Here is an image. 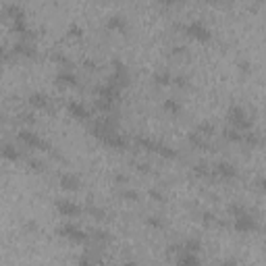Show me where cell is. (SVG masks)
I'll return each mask as SVG.
<instances>
[{"label": "cell", "mask_w": 266, "mask_h": 266, "mask_svg": "<svg viewBox=\"0 0 266 266\" xmlns=\"http://www.w3.org/2000/svg\"><path fill=\"white\" fill-rule=\"evenodd\" d=\"M135 144L142 150H146V152H154V154H158V156H162V158H169V160H175L179 156V152L173 146L164 144V142H158V139H154V137L139 135V137H135Z\"/></svg>", "instance_id": "6da1fadb"}, {"label": "cell", "mask_w": 266, "mask_h": 266, "mask_svg": "<svg viewBox=\"0 0 266 266\" xmlns=\"http://www.w3.org/2000/svg\"><path fill=\"white\" fill-rule=\"evenodd\" d=\"M227 119L231 123V127L235 129H239V131H247L251 129V117L247 115V110L243 106H231L229 108V113H227Z\"/></svg>", "instance_id": "7a4b0ae2"}, {"label": "cell", "mask_w": 266, "mask_h": 266, "mask_svg": "<svg viewBox=\"0 0 266 266\" xmlns=\"http://www.w3.org/2000/svg\"><path fill=\"white\" fill-rule=\"evenodd\" d=\"M17 137H19V142L25 146V148H30V150H52L50 148V144L48 142H44V139L40 137V133H36L34 129H21L19 133H17Z\"/></svg>", "instance_id": "3957f363"}, {"label": "cell", "mask_w": 266, "mask_h": 266, "mask_svg": "<svg viewBox=\"0 0 266 266\" xmlns=\"http://www.w3.org/2000/svg\"><path fill=\"white\" fill-rule=\"evenodd\" d=\"M59 235L69 241H73V243H88L90 241V233H86L81 227L73 225V222H67V225L59 227Z\"/></svg>", "instance_id": "277c9868"}, {"label": "cell", "mask_w": 266, "mask_h": 266, "mask_svg": "<svg viewBox=\"0 0 266 266\" xmlns=\"http://www.w3.org/2000/svg\"><path fill=\"white\" fill-rule=\"evenodd\" d=\"M183 32L193 38V40H198V42H210L212 40V32L208 30V25L202 23V21H191L187 25H183Z\"/></svg>", "instance_id": "5b68a950"}, {"label": "cell", "mask_w": 266, "mask_h": 266, "mask_svg": "<svg viewBox=\"0 0 266 266\" xmlns=\"http://www.w3.org/2000/svg\"><path fill=\"white\" fill-rule=\"evenodd\" d=\"M233 229L237 233H254L258 231V220L254 214H249V210L239 216H233Z\"/></svg>", "instance_id": "8992f818"}, {"label": "cell", "mask_w": 266, "mask_h": 266, "mask_svg": "<svg viewBox=\"0 0 266 266\" xmlns=\"http://www.w3.org/2000/svg\"><path fill=\"white\" fill-rule=\"evenodd\" d=\"M171 249L175 251V262L181 264V266H198L200 264V254H195V251H189V249H183L179 245H171Z\"/></svg>", "instance_id": "52a82bcc"}, {"label": "cell", "mask_w": 266, "mask_h": 266, "mask_svg": "<svg viewBox=\"0 0 266 266\" xmlns=\"http://www.w3.org/2000/svg\"><path fill=\"white\" fill-rule=\"evenodd\" d=\"M113 67H115V69H113V75L108 77V81L115 83V86H119L121 90L127 88V86H129V69L125 67L121 61H115Z\"/></svg>", "instance_id": "ba28073f"}, {"label": "cell", "mask_w": 266, "mask_h": 266, "mask_svg": "<svg viewBox=\"0 0 266 266\" xmlns=\"http://www.w3.org/2000/svg\"><path fill=\"white\" fill-rule=\"evenodd\" d=\"M121 92L123 90L119 86H115V83H110V81L100 83V86L94 88L96 98H106V100H113V102H119L121 100Z\"/></svg>", "instance_id": "9c48e42d"}, {"label": "cell", "mask_w": 266, "mask_h": 266, "mask_svg": "<svg viewBox=\"0 0 266 266\" xmlns=\"http://www.w3.org/2000/svg\"><path fill=\"white\" fill-rule=\"evenodd\" d=\"M57 210H59V214L61 216H67V218H77L81 212H83V208L79 204H75L73 200H57Z\"/></svg>", "instance_id": "30bf717a"}, {"label": "cell", "mask_w": 266, "mask_h": 266, "mask_svg": "<svg viewBox=\"0 0 266 266\" xmlns=\"http://www.w3.org/2000/svg\"><path fill=\"white\" fill-rule=\"evenodd\" d=\"M212 171H214V177L222 179V181H231L237 177V166L233 162H227V160H220L212 166Z\"/></svg>", "instance_id": "8fae6325"}, {"label": "cell", "mask_w": 266, "mask_h": 266, "mask_svg": "<svg viewBox=\"0 0 266 266\" xmlns=\"http://www.w3.org/2000/svg\"><path fill=\"white\" fill-rule=\"evenodd\" d=\"M54 81H57V86L61 88H77L79 86V77L71 71V69H61V71L57 73V77H54Z\"/></svg>", "instance_id": "7c38bea8"}, {"label": "cell", "mask_w": 266, "mask_h": 266, "mask_svg": "<svg viewBox=\"0 0 266 266\" xmlns=\"http://www.w3.org/2000/svg\"><path fill=\"white\" fill-rule=\"evenodd\" d=\"M67 113L71 115L73 119H77V121H88L90 119V110H88V106H83L81 102H77V100H67Z\"/></svg>", "instance_id": "4fadbf2b"}, {"label": "cell", "mask_w": 266, "mask_h": 266, "mask_svg": "<svg viewBox=\"0 0 266 266\" xmlns=\"http://www.w3.org/2000/svg\"><path fill=\"white\" fill-rule=\"evenodd\" d=\"M27 102H30L34 108H38V110H50V108H52L50 96L44 94V92H34V94H30Z\"/></svg>", "instance_id": "5bb4252c"}, {"label": "cell", "mask_w": 266, "mask_h": 266, "mask_svg": "<svg viewBox=\"0 0 266 266\" xmlns=\"http://www.w3.org/2000/svg\"><path fill=\"white\" fill-rule=\"evenodd\" d=\"M106 30L117 32V34H125L127 32V21H125L123 15H110L106 21Z\"/></svg>", "instance_id": "9a60e30c"}, {"label": "cell", "mask_w": 266, "mask_h": 266, "mask_svg": "<svg viewBox=\"0 0 266 266\" xmlns=\"http://www.w3.org/2000/svg\"><path fill=\"white\" fill-rule=\"evenodd\" d=\"M13 54H15V57H23V59H34L36 48L30 44V42H17V44L13 46Z\"/></svg>", "instance_id": "2e32d148"}, {"label": "cell", "mask_w": 266, "mask_h": 266, "mask_svg": "<svg viewBox=\"0 0 266 266\" xmlns=\"http://www.w3.org/2000/svg\"><path fill=\"white\" fill-rule=\"evenodd\" d=\"M59 181H61V187L63 189H69V191H75L81 185V179L77 175H73V173H63Z\"/></svg>", "instance_id": "e0dca14e"}, {"label": "cell", "mask_w": 266, "mask_h": 266, "mask_svg": "<svg viewBox=\"0 0 266 266\" xmlns=\"http://www.w3.org/2000/svg\"><path fill=\"white\" fill-rule=\"evenodd\" d=\"M3 156H5L7 160L17 162V160H21V158H23V152H21L15 144H9V142H7V144L3 146Z\"/></svg>", "instance_id": "ac0fdd59"}, {"label": "cell", "mask_w": 266, "mask_h": 266, "mask_svg": "<svg viewBox=\"0 0 266 266\" xmlns=\"http://www.w3.org/2000/svg\"><path fill=\"white\" fill-rule=\"evenodd\" d=\"M187 142H189L193 148H202V150L210 146V144H208V137H206V135H202L198 129H193V131L187 135Z\"/></svg>", "instance_id": "d6986e66"}, {"label": "cell", "mask_w": 266, "mask_h": 266, "mask_svg": "<svg viewBox=\"0 0 266 266\" xmlns=\"http://www.w3.org/2000/svg\"><path fill=\"white\" fill-rule=\"evenodd\" d=\"M5 13H7V17H9L13 23H17V21H23V19H25V11H23L19 5H7Z\"/></svg>", "instance_id": "ffe728a7"}, {"label": "cell", "mask_w": 266, "mask_h": 266, "mask_svg": "<svg viewBox=\"0 0 266 266\" xmlns=\"http://www.w3.org/2000/svg\"><path fill=\"white\" fill-rule=\"evenodd\" d=\"M162 110L166 115L177 117L181 113V104H179V100H175V98H166V100L162 102Z\"/></svg>", "instance_id": "44dd1931"}, {"label": "cell", "mask_w": 266, "mask_h": 266, "mask_svg": "<svg viewBox=\"0 0 266 266\" xmlns=\"http://www.w3.org/2000/svg\"><path fill=\"white\" fill-rule=\"evenodd\" d=\"M222 137L227 139V142H233V144H241L243 142V131L235 129V127H227L222 131Z\"/></svg>", "instance_id": "7402d4cb"}, {"label": "cell", "mask_w": 266, "mask_h": 266, "mask_svg": "<svg viewBox=\"0 0 266 266\" xmlns=\"http://www.w3.org/2000/svg\"><path fill=\"white\" fill-rule=\"evenodd\" d=\"M94 106L100 110V113H113V110L117 108V102H113V100H106V98H96V102H94Z\"/></svg>", "instance_id": "603a6c76"}, {"label": "cell", "mask_w": 266, "mask_h": 266, "mask_svg": "<svg viewBox=\"0 0 266 266\" xmlns=\"http://www.w3.org/2000/svg\"><path fill=\"white\" fill-rule=\"evenodd\" d=\"M90 241H94L98 245H104V243L110 241V235L102 229H94V231H90Z\"/></svg>", "instance_id": "cb8c5ba5"}, {"label": "cell", "mask_w": 266, "mask_h": 266, "mask_svg": "<svg viewBox=\"0 0 266 266\" xmlns=\"http://www.w3.org/2000/svg\"><path fill=\"white\" fill-rule=\"evenodd\" d=\"M241 144H245V146H249V148H256V146L262 144V137H260L256 131L247 129V131H243V142H241Z\"/></svg>", "instance_id": "d4e9b609"}, {"label": "cell", "mask_w": 266, "mask_h": 266, "mask_svg": "<svg viewBox=\"0 0 266 266\" xmlns=\"http://www.w3.org/2000/svg\"><path fill=\"white\" fill-rule=\"evenodd\" d=\"M193 173L202 177V179H210V177H214V171L210 169V166L206 162H198V164H193Z\"/></svg>", "instance_id": "484cf974"}, {"label": "cell", "mask_w": 266, "mask_h": 266, "mask_svg": "<svg viewBox=\"0 0 266 266\" xmlns=\"http://www.w3.org/2000/svg\"><path fill=\"white\" fill-rule=\"evenodd\" d=\"M154 83H156V86H171L173 75L169 71H158V73H154Z\"/></svg>", "instance_id": "4316f807"}, {"label": "cell", "mask_w": 266, "mask_h": 266, "mask_svg": "<svg viewBox=\"0 0 266 266\" xmlns=\"http://www.w3.org/2000/svg\"><path fill=\"white\" fill-rule=\"evenodd\" d=\"M13 27H15V34H19L21 38H32V30H30V25H27V21H17V23H13Z\"/></svg>", "instance_id": "83f0119b"}, {"label": "cell", "mask_w": 266, "mask_h": 266, "mask_svg": "<svg viewBox=\"0 0 266 266\" xmlns=\"http://www.w3.org/2000/svg\"><path fill=\"white\" fill-rule=\"evenodd\" d=\"M146 225H148L150 229L160 231V229H164V220H162V216H158V214H150V216H146Z\"/></svg>", "instance_id": "f1b7e54d"}, {"label": "cell", "mask_w": 266, "mask_h": 266, "mask_svg": "<svg viewBox=\"0 0 266 266\" xmlns=\"http://www.w3.org/2000/svg\"><path fill=\"white\" fill-rule=\"evenodd\" d=\"M195 129H198L202 135H206V137H210V135H214V133H216V127H214V125H212V123H206V121L200 123Z\"/></svg>", "instance_id": "f546056e"}, {"label": "cell", "mask_w": 266, "mask_h": 266, "mask_svg": "<svg viewBox=\"0 0 266 266\" xmlns=\"http://www.w3.org/2000/svg\"><path fill=\"white\" fill-rule=\"evenodd\" d=\"M181 247H183V249H189V251H195V254H200L202 243H200V239H185L183 243H181Z\"/></svg>", "instance_id": "4dcf8cb0"}, {"label": "cell", "mask_w": 266, "mask_h": 266, "mask_svg": "<svg viewBox=\"0 0 266 266\" xmlns=\"http://www.w3.org/2000/svg\"><path fill=\"white\" fill-rule=\"evenodd\" d=\"M243 212H247V208H245L243 204H231V206H229V214H231V216H239V214H243Z\"/></svg>", "instance_id": "1f68e13d"}, {"label": "cell", "mask_w": 266, "mask_h": 266, "mask_svg": "<svg viewBox=\"0 0 266 266\" xmlns=\"http://www.w3.org/2000/svg\"><path fill=\"white\" fill-rule=\"evenodd\" d=\"M88 212H90L94 218H98V220H104V218H106V212H104L102 208H98V206H90Z\"/></svg>", "instance_id": "d6a6232c"}, {"label": "cell", "mask_w": 266, "mask_h": 266, "mask_svg": "<svg viewBox=\"0 0 266 266\" xmlns=\"http://www.w3.org/2000/svg\"><path fill=\"white\" fill-rule=\"evenodd\" d=\"M121 198H125L127 202H135L139 195H137V191H133V189H123V191H121Z\"/></svg>", "instance_id": "836d02e7"}, {"label": "cell", "mask_w": 266, "mask_h": 266, "mask_svg": "<svg viewBox=\"0 0 266 266\" xmlns=\"http://www.w3.org/2000/svg\"><path fill=\"white\" fill-rule=\"evenodd\" d=\"M27 164H30L32 171H44V162L38 160V158H30V160H27Z\"/></svg>", "instance_id": "e575fe53"}, {"label": "cell", "mask_w": 266, "mask_h": 266, "mask_svg": "<svg viewBox=\"0 0 266 266\" xmlns=\"http://www.w3.org/2000/svg\"><path fill=\"white\" fill-rule=\"evenodd\" d=\"M202 220L206 222V225H220V220H218L214 214H210V212H204V214H202Z\"/></svg>", "instance_id": "d590c367"}, {"label": "cell", "mask_w": 266, "mask_h": 266, "mask_svg": "<svg viewBox=\"0 0 266 266\" xmlns=\"http://www.w3.org/2000/svg\"><path fill=\"white\" fill-rule=\"evenodd\" d=\"M150 195H152V198L156 200V202H164V195H162L158 189H150Z\"/></svg>", "instance_id": "8d00e7d4"}, {"label": "cell", "mask_w": 266, "mask_h": 266, "mask_svg": "<svg viewBox=\"0 0 266 266\" xmlns=\"http://www.w3.org/2000/svg\"><path fill=\"white\" fill-rule=\"evenodd\" d=\"M69 36H73V38H79L81 36V30H79V27H69Z\"/></svg>", "instance_id": "74e56055"}, {"label": "cell", "mask_w": 266, "mask_h": 266, "mask_svg": "<svg viewBox=\"0 0 266 266\" xmlns=\"http://www.w3.org/2000/svg\"><path fill=\"white\" fill-rule=\"evenodd\" d=\"M256 185H258V189H262V191H266V177H260V179L256 181Z\"/></svg>", "instance_id": "f35d334b"}, {"label": "cell", "mask_w": 266, "mask_h": 266, "mask_svg": "<svg viewBox=\"0 0 266 266\" xmlns=\"http://www.w3.org/2000/svg\"><path fill=\"white\" fill-rule=\"evenodd\" d=\"M115 181H119V183H127V177L121 175V173H117V175H115Z\"/></svg>", "instance_id": "ab89813d"}, {"label": "cell", "mask_w": 266, "mask_h": 266, "mask_svg": "<svg viewBox=\"0 0 266 266\" xmlns=\"http://www.w3.org/2000/svg\"><path fill=\"white\" fill-rule=\"evenodd\" d=\"M137 169H139V171H144V173H148V171H150V166H148L146 162H137Z\"/></svg>", "instance_id": "60d3db41"}, {"label": "cell", "mask_w": 266, "mask_h": 266, "mask_svg": "<svg viewBox=\"0 0 266 266\" xmlns=\"http://www.w3.org/2000/svg\"><path fill=\"white\" fill-rule=\"evenodd\" d=\"M158 3H160V5H166V7H171V5H177L179 0H158Z\"/></svg>", "instance_id": "b9f144b4"}, {"label": "cell", "mask_w": 266, "mask_h": 266, "mask_svg": "<svg viewBox=\"0 0 266 266\" xmlns=\"http://www.w3.org/2000/svg\"><path fill=\"white\" fill-rule=\"evenodd\" d=\"M83 65H86V69H90V71H92V69H96V63L94 61H86Z\"/></svg>", "instance_id": "7bdbcfd3"}, {"label": "cell", "mask_w": 266, "mask_h": 266, "mask_svg": "<svg viewBox=\"0 0 266 266\" xmlns=\"http://www.w3.org/2000/svg\"><path fill=\"white\" fill-rule=\"evenodd\" d=\"M185 50H187V48H181V46L173 48V52H175V54H185Z\"/></svg>", "instance_id": "ee69618b"}, {"label": "cell", "mask_w": 266, "mask_h": 266, "mask_svg": "<svg viewBox=\"0 0 266 266\" xmlns=\"http://www.w3.org/2000/svg\"><path fill=\"white\" fill-rule=\"evenodd\" d=\"M204 3H208V5H216L218 0H204Z\"/></svg>", "instance_id": "f6af8a7d"}]
</instances>
